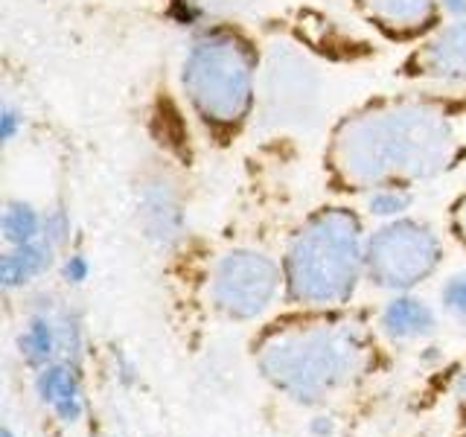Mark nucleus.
<instances>
[{
	"mask_svg": "<svg viewBox=\"0 0 466 437\" xmlns=\"http://www.w3.org/2000/svg\"><path fill=\"white\" fill-rule=\"evenodd\" d=\"M466 155V114L437 102H388L350 117L332 137L329 160L347 184L426 181Z\"/></svg>",
	"mask_w": 466,
	"mask_h": 437,
	"instance_id": "nucleus-1",
	"label": "nucleus"
},
{
	"mask_svg": "<svg viewBox=\"0 0 466 437\" xmlns=\"http://www.w3.org/2000/svg\"><path fill=\"white\" fill-rule=\"evenodd\" d=\"M257 364L268 382L300 405H318L347 388L368 364V341L356 324H300L268 335Z\"/></svg>",
	"mask_w": 466,
	"mask_h": 437,
	"instance_id": "nucleus-2",
	"label": "nucleus"
},
{
	"mask_svg": "<svg viewBox=\"0 0 466 437\" xmlns=\"http://www.w3.org/2000/svg\"><path fill=\"white\" fill-rule=\"evenodd\" d=\"M368 266V239L361 222L347 208H324L295 230L283 277L289 298L312 310H329L353 298Z\"/></svg>",
	"mask_w": 466,
	"mask_h": 437,
	"instance_id": "nucleus-3",
	"label": "nucleus"
},
{
	"mask_svg": "<svg viewBox=\"0 0 466 437\" xmlns=\"http://www.w3.org/2000/svg\"><path fill=\"white\" fill-rule=\"evenodd\" d=\"M181 85L204 123L239 126L257 99V53L237 29H204L184 58Z\"/></svg>",
	"mask_w": 466,
	"mask_h": 437,
	"instance_id": "nucleus-4",
	"label": "nucleus"
},
{
	"mask_svg": "<svg viewBox=\"0 0 466 437\" xmlns=\"http://www.w3.org/2000/svg\"><path fill=\"white\" fill-rule=\"evenodd\" d=\"M443 262V242L437 230L417 218H393L368 237L370 283L388 291H408L429 280Z\"/></svg>",
	"mask_w": 466,
	"mask_h": 437,
	"instance_id": "nucleus-5",
	"label": "nucleus"
},
{
	"mask_svg": "<svg viewBox=\"0 0 466 437\" xmlns=\"http://www.w3.org/2000/svg\"><path fill=\"white\" fill-rule=\"evenodd\" d=\"M283 283V269L268 254L237 248L216 259L210 274V300L230 320H254L271 310Z\"/></svg>",
	"mask_w": 466,
	"mask_h": 437,
	"instance_id": "nucleus-6",
	"label": "nucleus"
},
{
	"mask_svg": "<svg viewBox=\"0 0 466 437\" xmlns=\"http://www.w3.org/2000/svg\"><path fill=\"white\" fill-rule=\"evenodd\" d=\"M320 76L300 50L274 44L259 79V114L268 126H303L318 111Z\"/></svg>",
	"mask_w": 466,
	"mask_h": 437,
	"instance_id": "nucleus-7",
	"label": "nucleus"
},
{
	"mask_svg": "<svg viewBox=\"0 0 466 437\" xmlns=\"http://www.w3.org/2000/svg\"><path fill=\"white\" fill-rule=\"evenodd\" d=\"M137 216L143 233L160 248L178 245L184 237L187 213L184 201L175 184L167 172H149L143 175L137 184Z\"/></svg>",
	"mask_w": 466,
	"mask_h": 437,
	"instance_id": "nucleus-8",
	"label": "nucleus"
},
{
	"mask_svg": "<svg viewBox=\"0 0 466 437\" xmlns=\"http://www.w3.org/2000/svg\"><path fill=\"white\" fill-rule=\"evenodd\" d=\"M417 73L446 85H466V18L443 26L417 53Z\"/></svg>",
	"mask_w": 466,
	"mask_h": 437,
	"instance_id": "nucleus-9",
	"label": "nucleus"
},
{
	"mask_svg": "<svg viewBox=\"0 0 466 437\" xmlns=\"http://www.w3.org/2000/svg\"><path fill=\"white\" fill-rule=\"evenodd\" d=\"M35 391L38 400L50 408V412L73 426L85 414V397H82V382H79V368L70 361H53L47 368L35 373Z\"/></svg>",
	"mask_w": 466,
	"mask_h": 437,
	"instance_id": "nucleus-10",
	"label": "nucleus"
},
{
	"mask_svg": "<svg viewBox=\"0 0 466 437\" xmlns=\"http://www.w3.org/2000/svg\"><path fill=\"white\" fill-rule=\"evenodd\" d=\"M379 327L393 341H417V339H429L437 330V315L434 310L408 291H397L385 306L382 315H379Z\"/></svg>",
	"mask_w": 466,
	"mask_h": 437,
	"instance_id": "nucleus-11",
	"label": "nucleus"
},
{
	"mask_svg": "<svg viewBox=\"0 0 466 437\" xmlns=\"http://www.w3.org/2000/svg\"><path fill=\"white\" fill-rule=\"evenodd\" d=\"M364 15L393 36H414L434 21L437 0H359Z\"/></svg>",
	"mask_w": 466,
	"mask_h": 437,
	"instance_id": "nucleus-12",
	"label": "nucleus"
},
{
	"mask_svg": "<svg viewBox=\"0 0 466 437\" xmlns=\"http://www.w3.org/2000/svg\"><path fill=\"white\" fill-rule=\"evenodd\" d=\"M56 251L47 239H35L26 245H15L0 257V286L6 291L24 289L33 280H38L41 274H47L56 262Z\"/></svg>",
	"mask_w": 466,
	"mask_h": 437,
	"instance_id": "nucleus-13",
	"label": "nucleus"
},
{
	"mask_svg": "<svg viewBox=\"0 0 466 437\" xmlns=\"http://www.w3.org/2000/svg\"><path fill=\"white\" fill-rule=\"evenodd\" d=\"M18 353L29 368H35V371L58 361V327H56L53 306L35 310L29 315L24 332L18 335Z\"/></svg>",
	"mask_w": 466,
	"mask_h": 437,
	"instance_id": "nucleus-14",
	"label": "nucleus"
},
{
	"mask_svg": "<svg viewBox=\"0 0 466 437\" xmlns=\"http://www.w3.org/2000/svg\"><path fill=\"white\" fill-rule=\"evenodd\" d=\"M0 233H4V242L9 248L41 239V233H44V210H38L35 204H29L24 198L6 201L4 216H0Z\"/></svg>",
	"mask_w": 466,
	"mask_h": 437,
	"instance_id": "nucleus-15",
	"label": "nucleus"
},
{
	"mask_svg": "<svg viewBox=\"0 0 466 437\" xmlns=\"http://www.w3.org/2000/svg\"><path fill=\"white\" fill-rule=\"evenodd\" d=\"M56 327H58V359L70 361L79 368V361L85 359V324L82 315L70 306H53Z\"/></svg>",
	"mask_w": 466,
	"mask_h": 437,
	"instance_id": "nucleus-16",
	"label": "nucleus"
},
{
	"mask_svg": "<svg viewBox=\"0 0 466 437\" xmlns=\"http://www.w3.org/2000/svg\"><path fill=\"white\" fill-rule=\"evenodd\" d=\"M414 204V193L405 184L393 181V184H379L368 193V213L382 218V222H393V218H402Z\"/></svg>",
	"mask_w": 466,
	"mask_h": 437,
	"instance_id": "nucleus-17",
	"label": "nucleus"
},
{
	"mask_svg": "<svg viewBox=\"0 0 466 437\" xmlns=\"http://www.w3.org/2000/svg\"><path fill=\"white\" fill-rule=\"evenodd\" d=\"M441 306L449 318H455L458 324L466 327V271L451 274L441 286Z\"/></svg>",
	"mask_w": 466,
	"mask_h": 437,
	"instance_id": "nucleus-18",
	"label": "nucleus"
},
{
	"mask_svg": "<svg viewBox=\"0 0 466 437\" xmlns=\"http://www.w3.org/2000/svg\"><path fill=\"white\" fill-rule=\"evenodd\" d=\"M73 233V218L65 208H50L44 210V233L41 239H47L53 248H65Z\"/></svg>",
	"mask_w": 466,
	"mask_h": 437,
	"instance_id": "nucleus-19",
	"label": "nucleus"
},
{
	"mask_svg": "<svg viewBox=\"0 0 466 437\" xmlns=\"http://www.w3.org/2000/svg\"><path fill=\"white\" fill-rule=\"evenodd\" d=\"M24 123H26V117L15 102H4V106H0V140L4 143H12L24 131Z\"/></svg>",
	"mask_w": 466,
	"mask_h": 437,
	"instance_id": "nucleus-20",
	"label": "nucleus"
},
{
	"mask_svg": "<svg viewBox=\"0 0 466 437\" xmlns=\"http://www.w3.org/2000/svg\"><path fill=\"white\" fill-rule=\"evenodd\" d=\"M87 277H91V262H87V257L79 254V251L65 254V259H62V280L67 286H82Z\"/></svg>",
	"mask_w": 466,
	"mask_h": 437,
	"instance_id": "nucleus-21",
	"label": "nucleus"
},
{
	"mask_svg": "<svg viewBox=\"0 0 466 437\" xmlns=\"http://www.w3.org/2000/svg\"><path fill=\"white\" fill-rule=\"evenodd\" d=\"M451 228L466 242V196H461L455 208H451Z\"/></svg>",
	"mask_w": 466,
	"mask_h": 437,
	"instance_id": "nucleus-22",
	"label": "nucleus"
},
{
	"mask_svg": "<svg viewBox=\"0 0 466 437\" xmlns=\"http://www.w3.org/2000/svg\"><path fill=\"white\" fill-rule=\"evenodd\" d=\"M309 432H312L315 437H329V434L335 432V426H332V420H329V417H315V420L309 422Z\"/></svg>",
	"mask_w": 466,
	"mask_h": 437,
	"instance_id": "nucleus-23",
	"label": "nucleus"
},
{
	"mask_svg": "<svg viewBox=\"0 0 466 437\" xmlns=\"http://www.w3.org/2000/svg\"><path fill=\"white\" fill-rule=\"evenodd\" d=\"M449 15H466V0H437Z\"/></svg>",
	"mask_w": 466,
	"mask_h": 437,
	"instance_id": "nucleus-24",
	"label": "nucleus"
},
{
	"mask_svg": "<svg viewBox=\"0 0 466 437\" xmlns=\"http://www.w3.org/2000/svg\"><path fill=\"white\" fill-rule=\"evenodd\" d=\"M0 437H18V434H15L12 429H4V432H0Z\"/></svg>",
	"mask_w": 466,
	"mask_h": 437,
	"instance_id": "nucleus-25",
	"label": "nucleus"
}]
</instances>
